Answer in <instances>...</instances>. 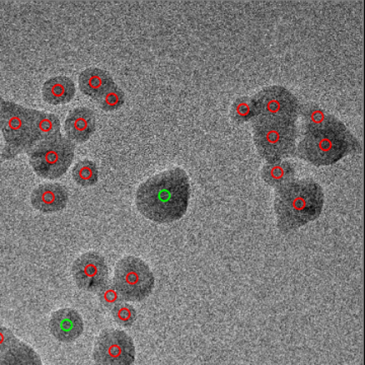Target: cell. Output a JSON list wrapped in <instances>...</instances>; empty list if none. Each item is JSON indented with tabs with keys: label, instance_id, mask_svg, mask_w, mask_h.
Here are the masks:
<instances>
[{
	"label": "cell",
	"instance_id": "2e32d148",
	"mask_svg": "<svg viewBox=\"0 0 365 365\" xmlns=\"http://www.w3.org/2000/svg\"><path fill=\"white\" fill-rule=\"evenodd\" d=\"M0 365H44L30 345L19 340L6 352L0 354Z\"/></svg>",
	"mask_w": 365,
	"mask_h": 365
},
{
	"label": "cell",
	"instance_id": "484cf974",
	"mask_svg": "<svg viewBox=\"0 0 365 365\" xmlns=\"http://www.w3.org/2000/svg\"><path fill=\"white\" fill-rule=\"evenodd\" d=\"M4 98H2L1 96H0V109H1L2 104H4Z\"/></svg>",
	"mask_w": 365,
	"mask_h": 365
},
{
	"label": "cell",
	"instance_id": "8fae6325",
	"mask_svg": "<svg viewBox=\"0 0 365 365\" xmlns=\"http://www.w3.org/2000/svg\"><path fill=\"white\" fill-rule=\"evenodd\" d=\"M83 321L78 312L73 309H61L52 314L49 330L55 339L71 343L81 337L83 332Z\"/></svg>",
	"mask_w": 365,
	"mask_h": 365
},
{
	"label": "cell",
	"instance_id": "7402d4cb",
	"mask_svg": "<svg viewBox=\"0 0 365 365\" xmlns=\"http://www.w3.org/2000/svg\"><path fill=\"white\" fill-rule=\"evenodd\" d=\"M113 318L120 326L130 327L135 322L137 314L135 309L128 304L120 302L112 309Z\"/></svg>",
	"mask_w": 365,
	"mask_h": 365
},
{
	"label": "cell",
	"instance_id": "ba28073f",
	"mask_svg": "<svg viewBox=\"0 0 365 365\" xmlns=\"http://www.w3.org/2000/svg\"><path fill=\"white\" fill-rule=\"evenodd\" d=\"M96 365H134L135 346L128 334L107 329L98 336L93 349Z\"/></svg>",
	"mask_w": 365,
	"mask_h": 365
},
{
	"label": "cell",
	"instance_id": "ac0fdd59",
	"mask_svg": "<svg viewBox=\"0 0 365 365\" xmlns=\"http://www.w3.org/2000/svg\"><path fill=\"white\" fill-rule=\"evenodd\" d=\"M295 170L294 165L289 162H277L267 163L262 170L264 181L272 187L283 186L294 180Z\"/></svg>",
	"mask_w": 365,
	"mask_h": 365
},
{
	"label": "cell",
	"instance_id": "7a4b0ae2",
	"mask_svg": "<svg viewBox=\"0 0 365 365\" xmlns=\"http://www.w3.org/2000/svg\"><path fill=\"white\" fill-rule=\"evenodd\" d=\"M360 151V143L344 123L332 115H325L319 123L304 126L297 157L317 165H330L346 155Z\"/></svg>",
	"mask_w": 365,
	"mask_h": 365
},
{
	"label": "cell",
	"instance_id": "ffe728a7",
	"mask_svg": "<svg viewBox=\"0 0 365 365\" xmlns=\"http://www.w3.org/2000/svg\"><path fill=\"white\" fill-rule=\"evenodd\" d=\"M98 102L101 109L104 110V111H115V110L120 109L124 105V91L115 83L109 90L106 91L102 97L98 98Z\"/></svg>",
	"mask_w": 365,
	"mask_h": 365
},
{
	"label": "cell",
	"instance_id": "cb8c5ba5",
	"mask_svg": "<svg viewBox=\"0 0 365 365\" xmlns=\"http://www.w3.org/2000/svg\"><path fill=\"white\" fill-rule=\"evenodd\" d=\"M300 113L304 118L306 125L319 123L325 117V113L319 106H306L302 109L300 108Z\"/></svg>",
	"mask_w": 365,
	"mask_h": 365
},
{
	"label": "cell",
	"instance_id": "5bb4252c",
	"mask_svg": "<svg viewBox=\"0 0 365 365\" xmlns=\"http://www.w3.org/2000/svg\"><path fill=\"white\" fill-rule=\"evenodd\" d=\"M78 85L79 90L86 96L98 100L115 83L109 72L90 67L79 74Z\"/></svg>",
	"mask_w": 365,
	"mask_h": 365
},
{
	"label": "cell",
	"instance_id": "7c38bea8",
	"mask_svg": "<svg viewBox=\"0 0 365 365\" xmlns=\"http://www.w3.org/2000/svg\"><path fill=\"white\" fill-rule=\"evenodd\" d=\"M68 199V191L63 185L46 182L34 190L31 203L40 212L55 213L66 207Z\"/></svg>",
	"mask_w": 365,
	"mask_h": 365
},
{
	"label": "cell",
	"instance_id": "8992f818",
	"mask_svg": "<svg viewBox=\"0 0 365 365\" xmlns=\"http://www.w3.org/2000/svg\"><path fill=\"white\" fill-rule=\"evenodd\" d=\"M76 145L60 134L34 145L26 153L34 172L44 179L56 180L63 176L74 158Z\"/></svg>",
	"mask_w": 365,
	"mask_h": 365
},
{
	"label": "cell",
	"instance_id": "9a60e30c",
	"mask_svg": "<svg viewBox=\"0 0 365 365\" xmlns=\"http://www.w3.org/2000/svg\"><path fill=\"white\" fill-rule=\"evenodd\" d=\"M76 93L73 81L63 76L48 79L42 88L45 102L53 106L67 104L74 98Z\"/></svg>",
	"mask_w": 365,
	"mask_h": 365
},
{
	"label": "cell",
	"instance_id": "6da1fadb",
	"mask_svg": "<svg viewBox=\"0 0 365 365\" xmlns=\"http://www.w3.org/2000/svg\"><path fill=\"white\" fill-rule=\"evenodd\" d=\"M190 194L188 175L181 168H175L150 178L138 187L136 207L151 222H174L187 212Z\"/></svg>",
	"mask_w": 365,
	"mask_h": 365
},
{
	"label": "cell",
	"instance_id": "603a6c76",
	"mask_svg": "<svg viewBox=\"0 0 365 365\" xmlns=\"http://www.w3.org/2000/svg\"><path fill=\"white\" fill-rule=\"evenodd\" d=\"M98 299L101 300V304L106 307V309H112L113 307L120 304L122 297H120L119 292L115 287L114 283L107 281L104 287L100 288L98 292Z\"/></svg>",
	"mask_w": 365,
	"mask_h": 365
},
{
	"label": "cell",
	"instance_id": "d6986e66",
	"mask_svg": "<svg viewBox=\"0 0 365 365\" xmlns=\"http://www.w3.org/2000/svg\"><path fill=\"white\" fill-rule=\"evenodd\" d=\"M72 177L76 184L81 187H91L97 184L98 170L97 163L85 160L74 165Z\"/></svg>",
	"mask_w": 365,
	"mask_h": 365
},
{
	"label": "cell",
	"instance_id": "52a82bcc",
	"mask_svg": "<svg viewBox=\"0 0 365 365\" xmlns=\"http://www.w3.org/2000/svg\"><path fill=\"white\" fill-rule=\"evenodd\" d=\"M155 282V275L150 266L140 258L127 256L118 262L114 285L122 299L143 302L153 292Z\"/></svg>",
	"mask_w": 365,
	"mask_h": 365
},
{
	"label": "cell",
	"instance_id": "3957f363",
	"mask_svg": "<svg viewBox=\"0 0 365 365\" xmlns=\"http://www.w3.org/2000/svg\"><path fill=\"white\" fill-rule=\"evenodd\" d=\"M325 194L313 179L292 180L277 189L275 215L277 227L283 234L314 222L323 211Z\"/></svg>",
	"mask_w": 365,
	"mask_h": 365
},
{
	"label": "cell",
	"instance_id": "277c9868",
	"mask_svg": "<svg viewBox=\"0 0 365 365\" xmlns=\"http://www.w3.org/2000/svg\"><path fill=\"white\" fill-rule=\"evenodd\" d=\"M254 141L262 158L268 163L281 162L294 155L297 120L274 116H255Z\"/></svg>",
	"mask_w": 365,
	"mask_h": 365
},
{
	"label": "cell",
	"instance_id": "e0dca14e",
	"mask_svg": "<svg viewBox=\"0 0 365 365\" xmlns=\"http://www.w3.org/2000/svg\"><path fill=\"white\" fill-rule=\"evenodd\" d=\"M60 134V120L56 115L34 110V145Z\"/></svg>",
	"mask_w": 365,
	"mask_h": 365
},
{
	"label": "cell",
	"instance_id": "d4e9b609",
	"mask_svg": "<svg viewBox=\"0 0 365 365\" xmlns=\"http://www.w3.org/2000/svg\"><path fill=\"white\" fill-rule=\"evenodd\" d=\"M18 338L14 336L13 331L0 326V354L6 352L9 348L18 342Z\"/></svg>",
	"mask_w": 365,
	"mask_h": 365
},
{
	"label": "cell",
	"instance_id": "30bf717a",
	"mask_svg": "<svg viewBox=\"0 0 365 365\" xmlns=\"http://www.w3.org/2000/svg\"><path fill=\"white\" fill-rule=\"evenodd\" d=\"M72 276L81 289L96 292L107 282L109 268L102 255L97 252H88L74 261Z\"/></svg>",
	"mask_w": 365,
	"mask_h": 365
},
{
	"label": "cell",
	"instance_id": "9c48e42d",
	"mask_svg": "<svg viewBox=\"0 0 365 365\" xmlns=\"http://www.w3.org/2000/svg\"><path fill=\"white\" fill-rule=\"evenodd\" d=\"M255 116H274L297 120L299 100L292 91L280 86L264 88L253 98ZM254 116V117H255Z\"/></svg>",
	"mask_w": 365,
	"mask_h": 365
},
{
	"label": "cell",
	"instance_id": "4fadbf2b",
	"mask_svg": "<svg viewBox=\"0 0 365 365\" xmlns=\"http://www.w3.org/2000/svg\"><path fill=\"white\" fill-rule=\"evenodd\" d=\"M67 138L72 143H83L97 129L95 112L86 107H78L69 112L64 124Z\"/></svg>",
	"mask_w": 365,
	"mask_h": 365
},
{
	"label": "cell",
	"instance_id": "44dd1931",
	"mask_svg": "<svg viewBox=\"0 0 365 365\" xmlns=\"http://www.w3.org/2000/svg\"><path fill=\"white\" fill-rule=\"evenodd\" d=\"M254 116L253 98L245 97L235 101L232 109V117L235 122L242 123L253 119Z\"/></svg>",
	"mask_w": 365,
	"mask_h": 365
},
{
	"label": "cell",
	"instance_id": "5b68a950",
	"mask_svg": "<svg viewBox=\"0 0 365 365\" xmlns=\"http://www.w3.org/2000/svg\"><path fill=\"white\" fill-rule=\"evenodd\" d=\"M0 130L4 134L1 158L13 160L34 145V110L11 101H4L0 109Z\"/></svg>",
	"mask_w": 365,
	"mask_h": 365
}]
</instances>
